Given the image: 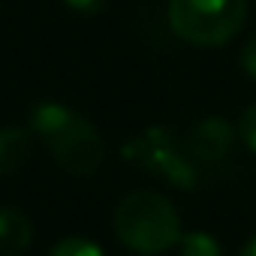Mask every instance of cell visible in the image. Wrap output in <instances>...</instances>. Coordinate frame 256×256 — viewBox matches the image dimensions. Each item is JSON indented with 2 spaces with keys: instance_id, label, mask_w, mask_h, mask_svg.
Masks as SVG:
<instances>
[{
  "instance_id": "1",
  "label": "cell",
  "mask_w": 256,
  "mask_h": 256,
  "mask_svg": "<svg viewBox=\"0 0 256 256\" xmlns=\"http://www.w3.org/2000/svg\"><path fill=\"white\" fill-rule=\"evenodd\" d=\"M30 130L40 136L52 160L70 175H94L106 160V145L96 126L70 106L36 102L30 112Z\"/></svg>"
},
{
  "instance_id": "2",
  "label": "cell",
  "mask_w": 256,
  "mask_h": 256,
  "mask_svg": "<svg viewBox=\"0 0 256 256\" xmlns=\"http://www.w3.org/2000/svg\"><path fill=\"white\" fill-rule=\"evenodd\" d=\"M112 226L124 247L142 256L166 253L184 235L178 208L157 190H133L120 196V202L114 205Z\"/></svg>"
},
{
  "instance_id": "3",
  "label": "cell",
  "mask_w": 256,
  "mask_h": 256,
  "mask_svg": "<svg viewBox=\"0 0 256 256\" xmlns=\"http://www.w3.org/2000/svg\"><path fill=\"white\" fill-rule=\"evenodd\" d=\"M244 22L247 0H169L172 30L196 48L226 46Z\"/></svg>"
},
{
  "instance_id": "4",
  "label": "cell",
  "mask_w": 256,
  "mask_h": 256,
  "mask_svg": "<svg viewBox=\"0 0 256 256\" xmlns=\"http://www.w3.org/2000/svg\"><path fill=\"white\" fill-rule=\"evenodd\" d=\"M120 154L126 160H133L136 166H142L145 172L163 178L172 187L193 190L199 184V175H196L190 151L166 130V126H151V130L133 136L120 148Z\"/></svg>"
},
{
  "instance_id": "5",
  "label": "cell",
  "mask_w": 256,
  "mask_h": 256,
  "mask_svg": "<svg viewBox=\"0 0 256 256\" xmlns=\"http://www.w3.org/2000/svg\"><path fill=\"white\" fill-rule=\"evenodd\" d=\"M232 145H235V130L229 126V120L217 114L196 120L184 139V148L190 151V157L205 160V163H220L223 157H229Z\"/></svg>"
},
{
  "instance_id": "6",
  "label": "cell",
  "mask_w": 256,
  "mask_h": 256,
  "mask_svg": "<svg viewBox=\"0 0 256 256\" xmlns=\"http://www.w3.org/2000/svg\"><path fill=\"white\" fill-rule=\"evenodd\" d=\"M34 241V223L24 211L4 205L0 208V256H18Z\"/></svg>"
},
{
  "instance_id": "7",
  "label": "cell",
  "mask_w": 256,
  "mask_h": 256,
  "mask_svg": "<svg viewBox=\"0 0 256 256\" xmlns=\"http://www.w3.org/2000/svg\"><path fill=\"white\" fill-rule=\"evenodd\" d=\"M34 151V130L24 126H0V178L16 175Z\"/></svg>"
},
{
  "instance_id": "8",
  "label": "cell",
  "mask_w": 256,
  "mask_h": 256,
  "mask_svg": "<svg viewBox=\"0 0 256 256\" xmlns=\"http://www.w3.org/2000/svg\"><path fill=\"white\" fill-rule=\"evenodd\" d=\"M178 247L181 256H220V241L211 232H184Z\"/></svg>"
},
{
  "instance_id": "9",
  "label": "cell",
  "mask_w": 256,
  "mask_h": 256,
  "mask_svg": "<svg viewBox=\"0 0 256 256\" xmlns=\"http://www.w3.org/2000/svg\"><path fill=\"white\" fill-rule=\"evenodd\" d=\"M48 256H106V253H102V247L96 241L82 238V235H70V238L58 241Z\"/></svg>"
},
{
  "instance_id": "10",
  "label": "cell",
  "mask_w": 256,
  "mask_h": 256,
  "mask_svg": "<svg viewBox=\"0 0 256 256\" xmlns=\"http://www.w3.org/2000/svg\"><path fill=\"white\" fill-rule=\"evenodd\" d=\"M238 136H241V142L256 154V102L244 108V114H241V120H238Z\"/></svg>"
},
{
  "instance_id": "11",
  "label": "cell",
  "mask_w": 256,
  "mask_h": 256,
  "mask_svg": "<svg viewBox=\"0 0 256 256\" xmlns=\"http://www.w3.org/2000/svg\"><path fill=\"white\" fill-rule=\"evenodd\" d=\"M241 70L256 82V36H253V40H247V42H244V48H241Z\"/></svg>"
},
{
  "instance_id": "12",
  "label": "cell",
  "mask_w": 256,
  "mask_h": 256,
  "mask_svg": "<svg viewBox=\"0 0 256 256\" xmlns=\"http://www.w3.org/2000/svg\"><path fill=\"white\" fill-rule=\"evenodd\" d=\"M64 4H66L70 10L82 12V16H94V12L106 10V4H108V0H64Z\"/></svg>"
},
{
  "instance_id": "13",
  "label": "cell",
  "mask_w": 256,
  "mask_h": 256,
  "mask_svg": "<svg viewBox=\"0 0 256 256\" xmlns=\"http://www.w3.org/2000/svg\"><path fill=\"white\" fill-rule=\"evenodd\" d=\"M241 256H256V235L244 244V250H241Z\"/></svg>"
}]
</instances>
